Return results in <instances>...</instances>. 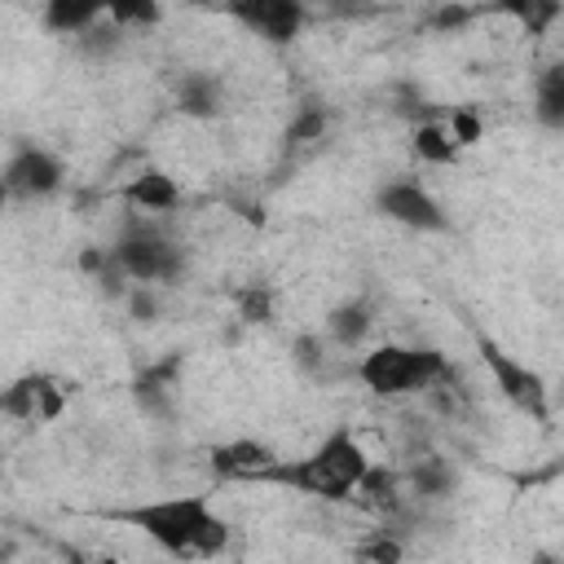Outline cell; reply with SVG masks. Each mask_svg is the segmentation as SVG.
<instances>
[{"instance_id":"cell-31","label":"cell","mask_w":564,"mask_h":564,"mask_svg":"<svg viewBox=\"0 0 564 564\" xmlns=\"http://www.w3.org/2000/svg\"><path fill=\"white\" fill-rule=\"evenodd\" d=\"M560 397H564V375H560Z\"/></svg>"},{"instance_id":"cell-20","label":"cell","mask_w":564,"mask_h":564,"mask_svg":"<svg viewBox=\"0 0 564 564\" xmlns=\"http://www.w3.org/2000/svg\"><path fill=\"white\" fill-rule=\"evenodd\" d=\"M70 392H75V383H62L57 375L35 370V423H57Z\"/></svg>"},{"instance_id":"cell-19","label":"cell","mask_w":564,"mask_h":564,"mask_svg":"<svg viewBox=\"0 0 564 564\" xmlns=\"http://www.w3.org/2000/svg\"><path fill=\"white\" fill-rule=\"evenodd\" d=\"M330 128V106L326 101H304L291 123H286V145H308V141H322Z\"/></svg>"},{"instance_id":"cell-22","label":"cell","mask_w":564,"mask_h":564,"mask_svg":"<svg viewBox=\"0 0 564 564\" xmlns=\"http://www.w3.org/2000/svg\"><path fill=\"white\" fill-rule=\"evenodd\" d=\"M123 40H128V31H119L110 18H101L93 31H84V35L75 40V48H79L84 57H93V62H110V57L123 48Z\"/></svg>"},{"instance_id":"cell-18","label":"cell","mask_w":564,"mask_h":564,"mask_svg":"<svg viewBox=\"0 0 564 564\" xmlns=\"http://www.w3.org/2000/svg\"><path fill=\"white\" fill-rule=\"evenodd\" d=\"M357 564H405V542L397 529H375L352 546Z\"/></svg>"},{"instance_id":"cell-7","label":"cell","mask_w":564,"mask_h":564,"mask_svg":"<svg viewBox=\"0 0 564 564\" xmlns=\"http://www.w3.org/2000/svg\"><path fill=\"white\" fill-rule=\"evenodd\" d=\"M313 463H317V471L330 480V489L339 494V502H348L357 489H361V480L370 476V454H366V445L357 441V432L348 427V423H339V427H330L322 441H317V449L308 454Z\"/></svg>"},{"instance_id":"cell-21","label":"cell","mask_w":564,"mask_h":564,"mask_svg":"<svg viewBox=\"0 0 564 564\" xmlns=\"http://www.w3.org/2000/svg\"><path fill=\"white\" fill-rule=\"evenodd\" d=\"M502 13H511L529 35H546V26L564 18V4H555V0H516V4H502Z\"/></svg>"},{"instance_id":"cell-4","label":"cell","mask_w":564,"mask_h":564,"mask_svg":"<svg viewBox=\"0 0 564 564\" xmlns=\"http://www.w3.org/2000/svg\"><path fill=\"white\" fill-rule=\"evenodd\" d=\"M476 352H480V361H485L498 397L507 405H516L520 414H529L533 423L546 427L551 423V388H546V379L529 361H520L516 352H507L498 339H489V335H476Z\"/></svg>"},{"instance_id":"cell-15","label":"cell","mask_w":564,"mask_h":564,"mask_svg":"<svg viewBox=\"0 0 564 564\" xmlns=\"http://www.w3.org/2000/svg\"><path fill=\"white\" fill-rule=\"evenodd\" d=\"M533 119L551 132H564V62H551L533 79Z\"/></svg>"},{"instance_id":"cell-2","label":"cell","mask_w":564,"mask_h":564,"mask_svg":"<svg viewBox=\"0 0 564 564\" xmlns=\"http://www.w3.org/2000/svg\"><path fill=\"white\" fill-rule=\"evenodd\" d=\"M357 379L375 397L401 401V397H419V392H432V388L449 383L454 379V366L432 344H375L357 361Z\"/></svg>"},{"instance_id":"cell-24","label":"cell","mask_w":564,"mask_h":564,"mask_svg":"<svg viewBox=\"0 0 564 564\" xmlns=\"http://www.w3.org/2000/svg\"><path fill=\"white\" fill-rule=\"evenodd\" d=\"M0 410H4L13 423H35V370L18 375V379L4 388V397H0Z\"/></svg>"},{"instance_id":"cell-26","label":"cell","mask_w":564,"mask_h":564,"mask_svg":"<svg viewBox=\"0 0 564 564\" xmlns=\"http://www.w3.org/2000/svg\"><path fill=\"white\" fill-rule=\"evenodd\" d=\"M445 128H449V137H454L458 150H471V145H480V137H485V119H480L471 106H449V110H445Z\"/></svg>"},{"instance_id":"cell-5","label":"cell","mask_w":564,"mask_h":564,"mask_svg":"<svg viewBox=\"0 0 564 564\" xmlns=\"http://www.w3.org/2000/svg\"><path fill=\"white\" fill-rule=\"evenodd\" d=\"M375 212L401 229H414V234H449L454 220L445 212V203L423 185V181H410V176H392L375 189Z\"/></svg>"},{"instance_id":"cell-12","label":"cell","mask_w":564,"mask_h":564,"mask_svg":"<svg viewBox=\"0 0 564 564\" xmlns=\"http://www.w3.org/2000/svg\"><path fill=\"white\" fill-rule=\"evenodd\" d=\"M172 97L185 119H216L225 110V79L216 70H185L176 79Z\"/></svg>"},{"instance_id":"cell-8","label":"cell","mask_w":564,"mask_h":564,"mask_svg":"<svg viewBox=\"0 0 564 564\" xmlns=\"http://www.w3.org/2000/svg\"><path fill=\"white\" fill-rule=\"evenodd\" d=\"M229 13L269 44H291L308 18L300 0H247V4H229Z\"/></svg>"},{"instance_id":"cell-10","label":"cell","mask_w":564,"mask_h":564,"mask_svg":"<svg viewBox=\"0 0 564 564\" xmlns=\"http://www.w3.org/2000/svg\"><path fill=\"white\" fill-rule=\"evenodd\" d=\"M119 198H123L132 212L163 216V212H176V207H181V185H176V176H167L163 167H141L137 176L123 181Z\"/></svg>"},{"instance_id":"cell-13","label":"cell","mask_w":564,"mask_h":564,"mask_svg":"<svg viewBox=\"0 0 564 564\" xmlns=\"http://www.w3.org/2000/svg\"><path fill=\"white\" fill-rule=\"evenodd\" d=\"M101 18H106V4H97V0H48L40 9V22L53 35H75V40L84 31H93Z\"/></svg>"},{"instance_id":"cell-14","label":"cell","mask_w":564,"mask_h":564,"mask_svg":"<svg viewBox=\"0 0 564 564\" xmlns=\"http://www.w3.org/2000/svg\"><path fill=\"white\" fill-rule=\"evenodd\" d=\"M405 485H410V494L414 498H423V502H441V498H449L454 494V467L441 458V454H423V458H414L405 471Z\"/></svg>"},{"instance_id":"cell-23","label":"cell","mask_w":564,"mask_h":564,"mask_svg":"<svg viewBox=\"0 0 564 564\" xmlns=\"http://www.w3.org/2000/svg\"><path fill=\"white\" fill-rule=\"evenodd\" d=\"M132 405H137L141 414H150V419H167V414L176 410V388H163V383H154L150 375H137V379H132Z\"/></svg>"},{"instance_id":"cell-3","label":"cell","mask_w":564,"mask_h":564,"mask_svg":"<svg viewBox=\"0 0 564 564\" xmlns=\"http://www.w3.org/2000/svg\"><path fill=\"white\" fill-rule=\"evenodd\" d=\"M115 260L123 264V273L141 286H154V282H181L185 269H189V251L163 229L159 216H145V212H128L123 225H119V238H115Z\"/></svg>"},{"instance_id":"cell-11","label":"cell","mask_w":564,"mask_h":564,"mask_svg":"<svg viewBox=\"0 0 564 564\" xmlns=\"http://www.w3.org/2000/svg\"><path fill=\"white\" fill-rule=\"evenodd\" d=\"M322 326H326V339H330L335 348L352 352V348H361V344L370 339V330H375V304H370V300H361V295L339 300V304H330V308H326Z\"/></svg>"},{"instance_id":"cell-6","label":"cell","mask_w":564,"mask_h":564,"mask_svg":"<svg viewBox=\"0 0 564 564\" xmlns=\"http://www.w3.org/2000/svg\"><path fill=\"white\" fill-rule=\"evenodd\" d=\"M66 185V163L35 145V141H18L4 159V194L18 203H35V198H53Z\"/></svg>"},{"instance_id":"cell-1","label":"cell","mask_w":564,"mask_h":564,"mask_svg":"<svg viewBox=\"0 0 564 564\" xmlns=\"http://www.w3.org/2000/svg\"><path fill=\"white\" fill-rule=\"evenodd\" d=\"M110 520L132 524L141 538H150L172 560H216L234 542L229 520L212 507L207 494H176V498L119 507V511H110Z\"/></svg>"},{"instance_id":"cell-16","label":"cell","mask_w":564,"mask_h":564,"mask_svg":"<svg viewBox=\"0 0 564 564\" xmlns=\"http://www.w3.org/2000/svg\"><path fill=\"white\" fill-rule=\"evenodd\" d=\"M410 150H414V159H423V163H432V167H449V163L458 159V145H454L445 119L414 123V128H410Z\"/></svg>"},{"instance_id":"cell-27","label":"cell","mask_w":564,"mask_h":564,"mask_svg":"<svg viewBox=\"0 0 564 564\" xmlns=\"http://www.w3.org/2000/svg\"><path fill=\"white\" fill-rule=\"evenodd\" d=\"M106 18L119 26V31H132V26H159L163 22V9L154 0H141V4H106Z\"/></svg>"},{"instance_id":"cell-30","label":"cell","mask_w":564,"mask_h":564,"mask_svg":"<svg viewBox=\"0 0 564 564\" xmlns=\"http://www.w3.org/2000/svg\"><path fill=\"white\" fill-rule=\"evenodd\" d=\"M62 560H66V564H123V560L110 555V551H101V555H84L79 546H62Z\"/></svg>"},{"instance_id":"cell-29","label":"cell","mask_w":564,"mask_h":564,"mask_svg":"<svg viewBox=\"0 0 564 564\" xmlns=\"http://www.w3.org/2000/svg\"><path fill=\"white\" fill-rule=\"evenodd\" d=\"M471 18H476L471 4H436L432 18H427V26H432L436 35H454V31H463Z\"/></svg>"},{"instance_id":"cell-17","label":"cell","mask_w":564,"mask_h":564,"mask_svg":"<svg viewBox=\"0 0 564 564\" xmlns=\"http://www.w3.org/2000/svg\"><path fill=\"white\" fill-rule=\"evenodd\" d=\"M234 308H238L242 326H269L273 308H278V291L264 286V282H247V286L234 291Z\"/></svg>"},{"instance_id":"cell-25","label":"cell","mask_w":564,"mask_h":564,"mask_svg":"<svg viewBox=\"0 0 564 564\" xmlns=\"http://www.w3.org/2000/svg\"><path fill=\"white\" fill-rule=\"evenodd\" d=\"M326 339L317 335V330H300L295 339H291V361H295V370L300 375H326Z\"/></svg>"},{"instance_id":"cell-28","label":"cell","mask_w":564,"mask_h":564,"mask_svg":"<svg viewBox=\"0 0 564 564\" xmlns=\"http://www.w3.org/2000/svg\"><path fill=\"white\" fill-rule=\"evenodd\" d=\"M123 308H128V322H137V326H154V322L163 317V300H159V291H154V286H141V282H132Z\"/></svg>"},{"instance_id":"cell-9","label":"cell","mask_w":564,"mask_h":564,"mask_svg":"<svg viewBox=\"0 0 564 564\" xmlns=\"http://www.w3.org/2000/svg\"><path fill=\"white\" fill-rule=\"evenodd\" d=\"M207 463H212L216 480H256L260 471H269L278 463V449L260 436H234V441L212 445Z\"/></svg>"}]
</instances>
